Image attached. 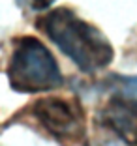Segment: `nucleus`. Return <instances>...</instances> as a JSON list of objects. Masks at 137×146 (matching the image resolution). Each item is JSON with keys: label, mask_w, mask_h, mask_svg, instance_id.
Masks as SVG:
<instances>
[{"label": "nucleus", "mask_w": 137, "mask_h": 146, "mask_svg": "<svg viewBox=\"0 0 137 146\" xmlns=\"http://www.w3.org/2000/svg\"><path fill=\"white\" fill-rule=\"evenodd\" d=\"M38 23L43 34L83 73H96L111 64L113 47L109 39L70 8L49 9Z\"/></svg>", "instance_id": "nucleus-1"}, {"label": "nucleus", "mask_w": 137, "mask_h": 146, "mask_svg": "<svg viewBox=\"0 0 137 146\" xmlns=\"http://www.w3.org/2000/svg\"><path fill=\"white\" fill-rule=\"evenodd\" d=\"M8 79L19 94H41L64 84V77L51 51L38 38L30 36H21L13 43Z\"/></svg>", "instance_id": "nucleus-2"}, {"label": "nucleus", "mask_w": 137, "mask_h": 146, "mask_svg": "<svg viewBox=\"0 0 137 146\" xmlns=\"http://www.w3.org/2000/svg\"><path fill=\"white\" fill-rule=\"evenodd\" d=\"M32 114L53 137L62 142H79L85 137V114L77 101L43 98L32 105Z\"/></svg>", "instance_id": "nucleus-3"}, {"label": "nucleus", "mask_w": 137, "mask_h": 146, "mask_svg": "<svg viewBox=\"0 0 137 146\" xmlns=\"http://www.w3.org/2000/svg\"><path fill=\"white\" fill-rule=\"evenodd\" d=\"M100 122L122 142L137 146V99L113 94L100 112Z\"/></svg>", "instance_id": "nucleus-4"}, {"label": "nucleus", "mask_w": 137, "mask_h": 146, "mask_svg": "<svg viewBox=\"0 0 137 146\" xmlns=\"http://www.w3.org/2000/svg\"><path fill=\"white\" fill-rule=\"evenodd\" d=\"M55 0H17V4L23 9H30V11H45Z\"/></svg>", "instance_id": "nucleus-5"}, {"label": "nucleus", "mask_w": 137, "mask_h": 146, "mask_svg": "<svg viewBox=\"0 0 137 146\" xmlns=\"http://www.w3.org/2000/svg\"><path fill=\"white\" fill-rule=\"evenodd\" d=\"M100 146H126V142H122L118 139V141H107V142H103V144H100Z\"/></svg>", "instance_id": "nucleus-6"}]
</instances>
